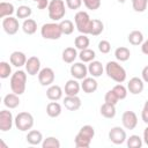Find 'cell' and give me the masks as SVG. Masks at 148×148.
I'll list each match as a JSON object with an SVG mask.
<instances>
[{"mask_svg":"<svg viewBox=\"0 0 148 148\" xmlns=\"http://www.w3.org/2000/svg\"><path fill=\"white\" fill-rule=\"evenodd\" d=\"M25 84H27V74L24 71H16L14 74H12L10 77V89L16 95H22L25 91Z\"/></svg>","mask_w":148,"mask_h":148,"instance_id":"obj_1","label":"cell"},{"mask_svg":"<svg viewBox=\"0 0 148 148\" xmlns=\"http://www.w3.org/2000/svg\"><path fill=\"white\" fill-rule=\"evenodd\" d=\"M105 72L110 79L118 83H121L126 80V71L117 61H109L105 66Z\"/></svg>","mask_w":148,"mask_h":148,"instance_id":"obj_2","label":"cell"},{"mask_svg":"<svg viewBox=\"0 0 148 148\" xmlns=\"http://www.w3.org/2000/svg\"><path fill=\"white\" fill-rule=\"evenodd\" d=\"M49 10V17L52 21H60L65 14H66V8H65V2L62 0H51L47 7Z\"/></svg>","mask_w":148,"mask_h":148,"instance_id":"obj_3","label":"cell"},{"mask_svg":"<svg viewBox=\"0 0 148 148\" xmlns=\"http://www.w3.org/2000/svg\"><path fill=\"white\" fill-rule=\"evenodd\" d=\"M40 35L45 39L56 40V39H59L61 37L62 32H61V29H60L59 23L52 22V23H45V24L42 25V28H40Z\"/></svg>","mask_w":148,"mask_h":148,"instance_id":"obj_4","label":"cell"},{"mask_svg":"<svg viewBox=\"0 0 148 148\" xmlns=\"http://www.w3.org/2000/svg\"><path fill=\"white\" fill-rule=\"evenodd\" d=\"M14 124H15L17 130H20L22 132H25V131L32 128V126H34V117L29 112H25V111L20 112L15 117Z\"/></svg>","mask_w":148,"mask_h":148,"instance_id":"obj_5","label":"cell"},{"mask_svg":"<svg viewBox=\"0 0 148 148\" xmlns=\"http://www.w3.org/2000/svg\"><path fill=\"white\" fill-rule=\"evenodd\" d=\"M74 21H75V25L77 28V30L83 34V35H87L88 31H89V25H90V21L91 18L89 17L88 13L87 12H77L74 16Z\"/></svg>","mask_w":148,"mask_h":148,"instance_id":"obj_6","label":"cell"},{"mask_svg":"<svg viewBox=\"0 0 148 148\" xmlns=\"http://www.w3.org/2000/svg\"><path fill=\"white\" fill-rule=\"evenodd\" d=\"M109 139L114 145H123L127 139L126 132L120 126H114L109 132Z\"/></svg>","mask_w":148,"mask_h":148,"instance_id":"obj_7","label":"cell"},{"mask_svg":"<svg viewBox=\"0 0 148 148\" xmlns=\"http://www.w3.org/2000/svg\"><path fill=\"white\" fill-rule=\"evenodd\" d=\"M38 81L42 86H51L54 82V72L50 67H45L38 73Z\"/></svg>","mask_w":148,"mask_h":148,"instance_id":"obj_8","label":"cell"},{"mask_svg":"<svg viewBox=\"0 0 148 148\" xmlns=\"http://www.w3.org/2000/svg\"><path fill=\"white\" fill-rule=\"evenodd\" d=\"M2 28H3V30H5L6 34H8V35H15L18 31L20 24H18L17 18H15L13 16H7V17H5L2 20Z\"/></svg>","mask_w":148,"mask_h":148,"instance_id":"obj_9","label":"cell"},{"mask_svg":"<svg viewBox=\"0 0 148 148\" xmlns=\"http://www.w3.org/2000/svg\"><path fill=\"white\" fill-rule=\"evenodd\" d=\"M71 75L76 79V80H83L84 77H87V74H88V67L82 64V62H74L72 66H71Z\"/></svg>","mask_w":148,"mask_h":148,"instance_id":"obj_10","label":"cell"},{"mask_svg":"<svg viewBox=\"0 0 148 148\" xmlns=\"http://www.w3.org/2000/svg\"><path fill=\"white\" fill-rule=\"evenodd\" d=\"M123 126L126 130H134L138 125V117L133 111H125L121 117Z\"/></svg>","mask_w":148,"mask_h":148,"instance_id":"obj_11","label":"cell"},{"mask_svg":"<svg viewBox=\"0 0 148 148\" xmlns=\"http://www.w3.org/2000/svg\"><path fill=\"white\" fill-rule=\"evenodd\" d=\"M14 123L13 114L8 110H1L0 112V130L2 132H7L12 128Z\"/></svg>","mask_w":148,"mask_h":148,"instance_id":"obj_12","label":"cell"},{"mask_svg":"<svg viewBox=\"0 0 148 148\" xmlns=\"http://www.w3.org/2000/svg\"><path fill=\"white\" fill-rule=\"evenodd\" d=\"M25 71L31 76L38 74L39 71H40V60L35 56L28 58V60L25 62Z\"/></svg>","mask_w":148,"mask_h":148,"instance_id":"obj_13","label":"cell"},{"mask_svg":"<svg viewBox=\"0 0 148 148\" xmlns=\"http://www.w3.org/2000/svg\"><path fill=\"white\" fill-rule=\"evenodd\" d=\"M143 88H145V83L143 80H141L140 77H132L127 83V90L133 95L141 94Z\"/></svg>","mask_w":148,"mask_h":148,"instance_id":"obj_14","label":"cell"},{"mask_svg":"<svg viewBox=\"0 0 148 148\" xmlns=\"http://www.w3.org/2000/svg\"><path fill=\"white\" fill-rule=\"evenodd\" d=\"M9 60H10V64L15 67H22V66H25V62H27V57L23 52L21 51H14L10 57H9Z\"/></svg>","mask_w":148,"mask_h":148,"instance_id":"obj_15","label":"cell"},{"mask_svg":"<svg viewBox=\"0 0 148 148\" xmlns=\"http://www.w3.org/2000/svg\"><path fill=\"white\" fill-rule=\"evenodd\" d=\"M64 105L67 110L69 111H76L81 108V99L77 97V95L75 96H66L64 99Z\"/></svg>","mask_w":148,"mask_h":148,"instance_id":"obj_16","label":"cell"},{"mask_svg":"<svg viewBox=\"0 0 148 148\" xmlns=\"http://www.w3.org/2000/svg\"><path fill=\"white\" fill-rule=\"evenodd\" d=\"M97 87H98V84H97V81L95 80V77H84L81 83V88L86 94L95 92Z\"/></svg>","mask_w":148,"mask_h":148,"instance_id":"obj_17","label":"cell"},{"mask_svg":"<svg viewBox=\"0 0 148 148\" xmlns=\"http://www.w3.org/2000/svg\"><path fill=\"white\" fill-rule=\"evenodd\" d=\"M80 88H81V86L76 81V79L68 80L65 84V94H66V96H75L79 94Z\"/></svg>","mask_w":148,"mask_h":148,"instance_id":"obj_18","label":"cell"},{"mask_svg":"<svg viewBox=\"0 0 148 148\" xmlns=\"http://www.w3.org/2000/svg\"><path fill=\"white\" fill-rule=\"evenodd\" d=\"M27 142L32 145V146H37V145H40L43 142V134L39 132V131H36V130H31L28 132L27 134Z\"/></svg>","mask_w":148,"mask_h":148,"instance_id":"obj_19","label":"cell"},{"mask_svg":"<svg viewBox=\"0 0 148 148\" xmlns=\"http://www.w3.org/2000/svg\"><path fill=\"white\" fill-rule=\"evenodd\" d=\"M103 71H104V68H103L102 62H99V61H97V60L90 61V64H89V66H88V73H89L92 77H98V76H101V75L103 74Z\"/></svg>","mask_w":148,"mask_h":148,"instance_id":"obj_20","label":"cell"},{"mask_svg":"<svg viewBox=\"0 0 148 148\" xmlns=\"http://www.w3.org/2000/svg\"><path fill=\"white\" fill-rule=\"evenodd\" d=\"M46 96L50 101H58L62 97V89L57 84H52L47 88Z\"/></svg>","mask_w":148,"mask_h":148,"instance_id":"obj_21","label":"cell"},{"mask_svg":"<svg viewBox=\"0 0 148 148\" xmlns=\"http://www.w3.org/2000/svg\"><path fill=\"white\" fill-rule=\"evenodd\" d=\"M104 30V24L101 20H97V18H94L90 21V25H89V31L88 34L89 35H92V36H98L102 34V31Z\"/></svg>","mask_w":148,"mask_h":148,"instance_id":"obj_22","label":"cell"},{"mask_svg":"<svg viewBox=\"0 0 148 148\" xmlns=\"http://www.w3.org/2000/svg\"><path fill=\"white\" fill-rule=\"evenodd\" d=\"M3 104L5 106H7L8 109H15L20 105V98H18V95H16L15 92H10V94H7L5 97H3Z\"/></svg>","mask_w":148,"mask_h":148,"instance_id":"obj_23","label":"cell"},{"mask_svg":"<svg viewBox=\"0 0 148 148\" xmlns=\"http://www.w3.org/2000/svg\"><path fill=\"white\" fill-rule=\"evenodd\" d=\"M46 113H47V116L51 117V118H57V117H59L60 113H61V105H60L58 102H56V101L50 102V103L47 104V106H46Z\"/></svg>","mask_w":148,"mask_h":148,"instance_id":"obj_24","label":"cell"},{"mask_svg":"<svg viewBox=\"0 0 148 148\" xmlns=\"http://www.w3.org/2000/svg\"><path fill=\"white\" fill-rule=\"evenodd\" d=\"M15 10H14L13 3L7 2V1H1L0 2V17L1 18H5L7 16H12Z\"/></svg>","mask_w":148,"mask_h":148,"instance_id":"obj_25","label":"cell"},{"mask_svg":"<svg viewBox=\"0 0 148 148\" xmlns=\"http://www.w3.org/2000/svg\"><path fill=\"white\" fill-rule=\"evenodd\" d=\"M22 30L27 35H34L37 30V22L32 18H25L22 24Z\"/></svg>","mask_w":148,"mask_h":148,"instance_id":"obj_26","label":"cell"},{"mask_svg":"<svg viewBox=\"0 0 148 148\" xmlns=\"http://www.w3.org/2000/svg\"><path fill=\"white\" fill-rule=\"evenodd\" d=\"M77 52H76V49L75 47H66L64 51H62V60L67 64H72L74 62V60L76 59L77 57Z\"/></svg>","mask_w":148,"mask_h":148,"instance_id":"obj_27","label":"cell"},{"mask_svg":"<svg viewBox=\"0 0 148 148\" xmlns=\"http://www.w3.org/2000/svg\"><path fill=\"white\" fill-rule=\"evenodd\" d=\"M127 39H128L130 44H132V45H135V46L136 45H141L143 43V35L139 30H133V31H131L128 34Z\"/></svg>","mask_w":148,"mask_h":148,"instance_id":"obj_28","label":"cell"},{"mask_svg":"<svg viewBox=\"0 0 148 148\" xmlns=\"http://www.w3.org/2000/svg\"><path fill=\"white\" fill-rule=\"evenodd\" d=\"M101 114L104 117V118H108V119H111L116 116V108L113 104H110V103H104L102 106H101Z\"/></svg>","mask_w":148,"mask_h":148,"instance_id":"obj_29","label":"cell"},{"mask_svg":"<svg viewBox=\"0 0 148 148\" xmlns=\"http://www.w3.org/2000/svg\"><path fill=\"white\" fill-rule=\"evenodd\" d=\"M114 57L117 60L119 61H127L131 57V52L127 47L125 46H120V47H117L116 51H114Z\"/></svg>","mask_w":148,"mask_h":148,"instance_id":"obj_30","label":"cell"},{"mask_svg":"<svg viewBox=\"0 0 148 148\" xmlns=\"http://www.w3.org/2000/svg\"><path fill=\"white\" fill-rule=\"evenodd\" d=\"M95 57H96V53L91 49L81 50L80 53H79V58L81 59L82 62H90V61H92L95 59Z\"/></svg>","mask_w":148,"mask_h":148,"instance_id":"obj_31","label":"cell"},{"mask_svg":"<svg viewBox=\"0 0 148 148\" xmlns=\"http://www.w3.org/2000/svg\"><path fill=\"white\" fill-rule=\"evenodd\" d=\"M89 43H90V40H89V38H88L86 35H80V36H77V37L75 38V40H74L75 47L79 49L80 51H81V50H84V49H88Z\"/></svg>","mask_w":148,"mask_h":148,"instance_id":"obj_32","label":"cell"},{"mask_svg":"<svg viewBox=\"0 0 148 148\" xmlns=\"http://www.w3.org/2000/svg\"><path fill=\"white\" fill-rule=\"evenodd\" d=\"M77 134H79L80 136H82V138L92 140V138H94V135H95V130H94V127L90 126V125H84V126H82V127L80 128V131H79Z\"/></svg>","mask_w":148,"mask_h":148,"instance_id":"obj_33","label":"cell"},{"mask_svg":"<svg viewBox=\"0 0 148 148\" xmlns=\"http://www.w3.org/2000/svg\"><path fill=\"white\" fill-rule=\"evenodd\" d=\"M126 143H127L128 148H141L142 147V139L139 135L133 134L126 139Z\"/></svg>","mask_w":148,"mask_h":148,"instance_id":"obj_34","label":"cell"},{"mask_svg":"<svg viewBox=\"0 0 148 148\" xmlns=\"http://www.w3.org/2000/svg\"><path fill=\"white\" fill-rule=\"evenodd\" d=\"M59 25H60L62 35H71L74 31V24L71 20H62L59 23Z\"/></svg>","mask_w":148,"mask_h":148,"instance_id":"obj_35","label":"cell"},{"mask_svg":"<svg viewBox=\"0 0 148 148\" xmlns=\"http://www.w3.org/2000/svg\"><path fill=\"white\" fill-rule=\"evenodd\" d=\"M43 148H60V141L54 136H49L42 142Z\"/></svg>","mask_w":148,"mask_h":148,"instance_id":"obj_36","label":"cell"},{"mask_svg":"<svg viewBox=\"0 0 148 148\" xmlns=\"http://www.w3.org/2000/svg\"><path fill=\"white\" fill-rule=\"evenodd\" d=\"M31 13H32L31 8L28 7V6H24V5L20 6V7L16 9V16H17L18 18H28V17L31 15Z\"/></svg>","mask_w":148,"mask_h":148,"instance_id":"obj_37","label":"cell"},{"mask_svg":"<svg viewBox=\"0 0 148 148\" xmlns=\"http://www.w3.org/2000/svg\"><path fill=\"white\" fill-rule=\"evenodd\" d=\"M10 73H12L10 65L6 61H1L0 62V77L1 79H7V77H9Z\"/></svg>","mask_w":148,"mask_h":148,"instance_id":"obj_38","label":"cell"},{"mask_svg":"<svg viewBox=\"0 0 148 148\" xmlns=\"http://www.w3.org/2000/svg\"><path fill=\"white\" fill-rule=\"evenodd\" d=\"M132 1V6H133V9L138 13H142L146 10L147 8V3H148V0H131Z\"/></svg>","mask_w":148,"mask_h":148,"instance_id":"obj_39","label":"cell"},{"mask_svg":"<svg viewBox=\"0 0 148 148\" xmlns=\"http://www.w3.org/2000/svg\"><path fill=\"white\" fill-rule=\"evenodd\" d=\"M112 90L114 91V94L117 95V97H118L119 99H124V98H126V96H127V88H125L121 83L116 84V86L112 88Z\"/></svg>","mask_w":148,"mask_h":148,"instance_id":"obj_40","label":"cell"},{"mask_svg":"<svg viewBox=\"0 0 148 148\" xmlns=\"http://www.w3.org/2000/svg\"><path fill=\"white\" fill-rule=\"evenodd\" d=\"M74 141H75V146L77 148H88L90 146V143H91V140L86 139V138H82L79 134H76Z\"/></svg>","mask_w":148,"mask_h":148,"instance_id":"obj_41","label":"cell"},{"mask_svg":"<svg viewBox=\"0 0 148 148\" xmlns=\"http://www.w3.org/2000/svg\"><path fill=\"white\" fill-rule=\"evenodd\" d=\"M104 99H105L106 103H110V104H113V105H116V104L118 103V101H119V98L117 97V95L114 94L113 90H109V91L105 94Z\"/></svg>","mask_w":148,"mask_h":148,"instance_id":"obj_42","label":"cell"},{"mask_svg":"<svg viewBox=\"0 0 148 148\" xmlns=\"http://www.w3.org/2000/svg\"><path fill=\"white\" fill-rule=\"evenodd\" d=\"M84 6L90 10H96L101 7V0H82Z\"/></svg>","mask_w":148,"mask_h":148,"instance_id":"obj_43","label":"cell"},{"mask_svg":"<svg viewBox=\"0 0 148 148\" xmlns=\"http://www.w3.org/2000/svg\"><path fill=\"white\" fill-rule=\"evenodd\" d=\"M98 50H99L101 53H104V54L109 53L110 50H111V44H110V42H108V40H105V39L101 40V42L98 43Z\"/></svg>","mask_w":148,"mask_h":148,"instance_id":"obj_44","label":"cell"},{"mask_svg":"<svg viewBox=\"0 0 148 148\" xmlns=\"http://www.w3.org/2000/svg\"><path fill=\"white\" fill-rule=\"evenodd\" d=\"M66 5L69 9H79L82 5V0H66Z\"/></svg>","mask_w":148,"mask_h":148,"instance_id":"obj_45","label":"cell"},{"mask_svg":"<svg viewBox=\"0 0 148 148\" xmlns=\"http://www.w3.org/2000/svg\"><path fill=\"white\" fill-rule=\"evenodd\" d=\"M141 118H142L143 123L148 124V99L146 101V103L143 105V109H142V112H141Z\"/></svg>","mask_w":148,"mask_h":148,"instance_id":"obj_46","label":"cell"},{"mask_svg":"<svg viewBox=\"0 0 148 148\" xmlns=\"http://www.w3.org/2000/svg\"><path fill=\"white\" fill-rule=\"evenodd\" d=\"M37 3L38 9H45L46 7H49V0H34Z\"/></svg>","mask_w":148,"mask_h":148,"instance_id":"obj_47","label":"cell"},{"mask_svg":"<svg viewBox=\"0 0 148 148\" xmlns=\"http://www.w3.org/2000/svg\"><path fill=\"white\" fill-rule=\"evenodd\" d=\"M141 51H142L143 54L148 56V39L143 40V43L141 44Z\"/></svg>","mask_w":148,"mask_h":148,"instance_id":"obj_48","label":"cell"},{"mask_svg":"<svg viewBox=\"0 0 148 148\" xmlns=\"http://www.w3.org/2000/svg\"><path fill=\"white\" fill-rule=\"evenodd\" d=\"M141 75H142V80H143V82H147V83H148V66H146V67L142 69Z\"/></svg>","mask_w":148,"mask_h":148,"instance_id":"obj_49","label":"cell"},{"mask_svg":"<svg viewBox=\"0 0 148 148\" xmlns=\"http://www.w3.org/2000/svg\"><path fill=\"white\" fill-rule=\"evenodd\" d=\"M143 142L148 146V126L145 128V131H143Z\"/></svg>","mask_w":148,"mask_h":148,"instance_id":"obj_50","label":"cell"},{"mask_svg":"<svg viewBox=\"0 0 148 148\" xmlns=\"http://www.w3.org/2000/svg\"><path fill=\"white\" fill-rule=\"evenodd\" d=\"M117 1H118V2H120V3H124L126 0H117Z\"/></svg>","mask_w":148,"mask_h":148,"instance_id":"obj_51","label":"cell"},{"mask_svg":"<svg viewBox=\"0 0 148 148\" xmlns=\"http://www.w3.org/2000/svg\"><path fill=\"white\" fill-rule=\"evenodd\" d=\"M18 1H21V0H18Z\"/></svg>","mask_w":148,"mask_h":148,"instance_id":"obj_52","label":"cell"}]
</instances>
